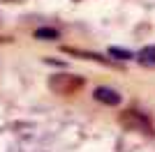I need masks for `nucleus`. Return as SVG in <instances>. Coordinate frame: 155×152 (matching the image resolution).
<instances>
[{"instance_id":"f257e3e1","label":"nucleus","mask_w":155,"mask_h":152,"mask_svg":"<svg viewBox=\"0 0 155 152\" xmlns=\"http://www.w3.org/2000/svg\"><path fill=\"white\" fill-rule=\"evenodd\" d=\"M84 85H86V81L79 74H63L60 71V74H53L49 78V90L56 92V95H65V97L77 95Z\"/></svg>"},{"instance_id":"f03ea898","label":"nucleus","mask_w":155,"mask_h":152,"mask_svg":"<svg viewBox=\"0 0 155 152\" xmlns=\"http://www.w3.org/2000/svg\"><path fill=\"white\" fill-rule=\"evenodd\" d=\"M118 122H120V127H125L127 131H143L146 136H153L155 134L153 122H150L143 113L132 111V108H127V111H123V113L118 115Z\"/></svg>"},{"instance_id":"7ed1b4c3","label":"nucleus","mask_w":155,"mask_h":152,"mask_svg":"<svg viewBox=\"0 0 155 152\" xmlns=\"http://www.w3.org/2000/svg\"><path fill=\"white\" fill-rule=\"evenodd\" d=\"M93 97H95L97 101L107 104V106H118V104L123 101V95H120L118 90H114V88H107V85H100V88H95Z\"/></svg>"},{"instance_id":"20e7f679","label":"nucleus","mask_w":155,"mask_h":152,"mask_svg":"<svg viewBox=\"0 0 155 152\" xmlns=\"http://www.w3.org/2000/svg\"><path fill=\"white\" fill-rule=\"evenodd\" d=\"M65 53L70 55H79V58H88V60H95V62H102V65H111L109 58H102L100 53H91V51H81V49H72V46H63Z\"/></svg>"},{"instance_id":"39448f33","label":"nucleus","mask_w":155,"mask_h":152,"mask_svg":"<svg viewBox=\"0 0 155 152\" xmlns=\"http://www.w3.org/2000/svg\"><path fill=\"white\" fill-rule=\"evenodd\" d=\"M134 58H137V62L143 65V67H155V44L143 46V49L139 51Z\"/></svg>"},{"instance_id":"423d86ee","label":"nucleus","mask_w":155,"mask_h":152,"mask_svg":"<svg viewBox=\"0 0 155 152\" xmlns=\"http://www.w3.org/2000/svg\"><path fill=\"white\" fill-rule=\"evenodd\" d=\"M60 32L56 28H37L35 30V39H46V42H51V39H58Z\"/></svg>"},{"instance_id":"0eeeda50","label":"nucleus","mask_w":155,"mask_h":152,"mask_svg":"<svg viewBox=\"0 0 155 152\" xmlns=\"http://www.w3.org/2000/svg\"><path fill=\"white\" fill-rule=\"evenodd\" d=\"M109 55H111V58H118V60H132V58H134V53H132V51H127V49L111 46V49H109Z\"/></svg>"}]
</instances>
